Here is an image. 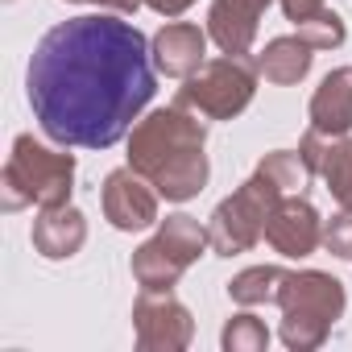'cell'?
Wrapping results in <instances>:
<instances>
[{
    "label": "cell",
    "mask_w": 352,
    "mask_h": 352,
    "mask_svg": "<svg viewBox=\"0 0 352 352\" xmlns=\"http://www.w3.org/2000/svg\"><path fill=\"white\" fill-rule=\"evenodd\" d=\"M282 13L311 50H336L348 38L340 13H331L323 0H282Z\"/></svg>",
    "instance_id": "2e32d148"
},
{
    "label": "cell",
    "mask_w": 352,
    "mask_h": 352,
    "mask_svg": "<svg viewBox=\"0 0 352 352\" xmlns=\"http://www.w3.org/2000/svg\"><path fill=\"white\" fill-rule=\"evenodd\" d=\"M253 91H257V67L236 54H224V58L204 63L195 75H187L174 104H183L208 120H232L249 108Z\"/></svg>",
    "instance_id": "52a82bcc"
},
{
    "label": "cell",
    "mask_w": 352,
    "mask_h": 352,
    "mask_svg": "<svg viewBox=\"0 0 352 352\" xmlns=\"http://www.w3.org/2000/svg\"><path fill=\"white\" fill-rule=\"evenodd\" d=\"M298 157L307 162L311 174H319L327 183L336 204L344 212H352V141L348 137H323V133L307 129V137L298 141Z\"/></svg>",
    "instance_id": "8fae6325"
},
{
    "label": "cell",
    "mask_w": 352,
    "mask_h": 352,
    "mask_svg": "<svg viewBox=\"0 0 352 352\" xmlns=\"http://www.w3.org/2000/svg\"><path fill=\"white\" fill-rule=\"evenodd\" d=\"M265 5H270V0H216L212 13H208V38L224 54L245 58L253 50V38H257Z\"/></svg>",
    "instance_id": "7c38bea8"
},
{
    "label": "cell",
    "mask_w": 352,
    "mask_h": 352,
    "mask_svg": "<svg viewBox=\"0 0 352 352\" xmlns=\"http://www.w3.org/2000/svg\"><path fill=\"white\" fill-rule=\"evenodd\" d=\"M87 241V220L79 208L63 204V208H42V216L34 220V249L50 261L75 257Z\"/></svg>",
    "instance_id": "9a60e30c"
},
{
    "label": "cell",
    "mask_w": 352,
    "mask_h": 352,
    "mask_svg": "<svg viewBox=\"0 0 352 352\" xmlns=\"http://www.w3.org/2000/svg\"><path fill=\"white\" fill-rule=\"evenodd\" d=\"M5 212H21V208H63L71 204L75 191V157L46 149L42 141H34L30 133H21L13 141V153L5 162Z\"/></svg>",
    "instance_id": "3957f363"
},
{
    "label": "cell",
    "mask_w": 352,
    "mask_h": 352,
    "mask_svg": "<svg viewBox=\"0 0 352 352\" xmlns=\"http://www.w3.org/2000/svg\"><path fill=\"white\" fill-rule=\"evenodd\" d=\"M100 199H104V216L120 232H137V228L157 224V191H153L149 179H141L133 166L108 174Z\"/></svg>",
    "instance_id": "9c48e42d"
},
{
    "label": "cell",
    "mask_w": 352,
    "mask_h": 352,
    "mask_svg": "<svg viewBox=\"0 0 352 352\" xmlns=\"http://www.w3.org/2000/svg\"><path fill=\"white\" fill-rule=\"evenodd\" d=\"M145 9H153V13H162V17H179V13H187L195 0H141Z\"/></svg>",
    "instance_id": "ffe728a7"
},
{
    "label": "cell",
    "mask_w": 352,
    "mask_h": 352,
    "mask_svg": "<svg viewBox=\"0 0 352 352\" xmlns=\"http://www.w3.org/2000/svg\"><path fill=\"white\" fill-rule=\"evenodd\" d=\"M286 270L278 265H253V270H241L232 282H228V298L241 302V307H261V302H278L282 298V286H286Z\"/></svg>",
    "instance_id": "ac0fdd59"
},
{
    "label": "cell",
    "mask_w": 352,
    "mask_h": 352,
    "mask_svg": "<svg viewBox=\"0 0 352 352\" xmlns=\"http://www.w3.org/2000/svg\"><path fill=\"white\" fill-rule=\"evenodd\" d=\"M153 63H157V71L162 75H174V79H187V75H195L208 58H204V50H208V34L199 30V25H191V21H174V25H166L157 38H153Z\"/></svg>",
    "instance_id": "4fadbf2b"
},
{
    "label": "cell",
    "mask_w": 352,
    "mask_h": 352,
    "mask_svg": "<svg viewBox=\"0 0 352 352\" xmlns=\"http://www.w3.org/2000/svg\"><path fill=\"white\" fill-rule=\"evenodd\" d=\"M278 307H282V344L294 352H311L327 340V331L344 315V282L319 270L290 274Z\"/></svg>",
    "instance_id": "277c9868"
},
{
    "label": "cell",
    "mask_w": 352,
    "mask_h": 352,
    "mask_svg": "<svg viewBox=\"0 0 352 352\" xmlns=\"http://www.w3.org/2000/svg\"><path fill=\"white\" fill-rule=\"evenodd\" d=\"M253 67H257V75H265L270 83H278V87H290V83H298L307 71H311V46L294 34V38H274L257 58H253Z\"/></svg>",
    "instance_id": "e0dca14e"
},
{
    "label": "cell",
    "mask_w": 352,
    "mask_h": 352,
    "mask_svg": "<svg viewBox=\"0 0 352 352\" xmlns=\"http://www.w3.org/2000/svg\"><path fill=\"white\" fill-rule=\"evenodd\" d=\"M265 241L282 257H311L323 245V220L302 195H282V204L265 220Z\"/></svg>",
    "instance_id": "30bf717a"
},
{
    "label": "cell",
    "mask_w": 352,
    "mask_h": 352,
    "mask_svg": "<svg viewBox=\"0 0 352 352\" xmlns=\"http://www.w3.org/2000/svg\"><path fill=\"white\" fill-rule=\"evenodd\" d=\"M282 183H274L270 174L257 166L253 179L241 183L216 212H212V224H208V241L220 257H232V253H245L253 249L261 236H265V220L270 212L282 204Z\"/></svg>",
    "instance_id": "5b68a950"
},
{
    "label": "cell",
    "mask_w": 352,
    "mask_h": 352,
    "mask_svg": "<svg viewBox=\"0 0 352 352\" xmlns=\"http://www.w3.org/2000/svg\"><path fill=\"white\" fill-rule=\"evenodd\" d=\"M344 257H348V261H352V241H348V253H344Z\"/></svg>",
    "instance_id": "7402d4cb"
},
{
    "label": "cell",
    "mask_w": 352,
    "mask_h": 352,
    "mask_svg": "<svg viewBox=\"0 0 352 352\" xmlns=\"http://www.w3.org/2000/svg\"><path fill=\"white\" fill-rule=\"evenodd\" d=\"M75 5H100V9H116V13H137L141 0H75Z\"/></svg>",
    "instance_id": "44dd1931"
},
{
    "label": "cell",
    "mask_w": 352,
    "mask_h": 352,
    "mask_svg": "<svg viewBox=\"0 0 352 352\" xmlns=\"http://www.w3.org/2000/svg\"><path fill=\"white\" fill-rule=\"evenodd\" d=\"M311 129L323 137L352 133V67H336L311 96Z\"/></svg>",
    "instance_id": "5bb4252c"
},
{
    "label": "cell",
    "mask_w": 352,
    "mask_h": 352,
    "mask_svg": "<svg viewBox=\"0 0 352 352\" xmlns=\"http://www.w3.org/2000/svg\"><path fill=\"white\" fill-rule=\"evenodd\" d=\"M133 327L141 352H179L195 336L191 311L170 290H141V298L133 302Z\"/></svg>",
    "instance_id": "ba28073f"
},
{
    "label": "cell",
    "mask_w": 352,
    "mask_h": 352,
    "mask_svg": "<svg viewBox=\"0 0 352 352\" xmlns=\"http://www.w3.org/2000/svg\"><path fill=\"white\" fill-rule=\"evenodd\" d=\"M220 344L228 352H261L270 344V331H265V323L257 315H232L224 336H220Z\"/></svg>",
    "instance_id": "d6986e66"
},
{
    "label": "cell",
    "mask_w": 352,
    "mask_h": 352,
    "mask_svg": "<svg viewBox=\"0 0 352 352\" xmlns=\"http://www.w3.org/2000/svg\"><path fill=\"white\" fill-rule=\"evenodd\" d=\"M149 42L133 21L87 13L54 25L30 58V108L46 137L79 149L116 145L153 100Z\"/></svg>",
    "instance_id": "6da1fadb"
},
{
    "label": "cell",
    "mask_w": 352,
    "mask_h": 352,
    "mask_svg": "<svg viewBox=\"0 0 352 352\" xmlns=\"http://www.w3.org/2000/svg\"><path fill=\"white\" fill-rule=\"evenodd\" d=\"M208 129L199 120V112L170 104L149 112L145 120L133 124L129 137V166L141 179L153 183L157 195L187 204L208 187Z\"/></svg>",
    "instance_id": "7a4b0ae2"
},
{
    "label": "cell",
    "mask_w": 352,
    "mask_h": 352,
    "mask_svg": "<svg viewBox=\"0 0 352 352\" xmlns=\"http://www.w3.org/2000/svg\"><path fill=\"white\" fill-rule=\"evenodd\" d=\"M208 228L195 216H166L162 228L153 232V241H145L133 253V278L141 282V290H170L208 249Z\"/></svg>",
    "instance_id": "8992f818"
}]
</instances>
